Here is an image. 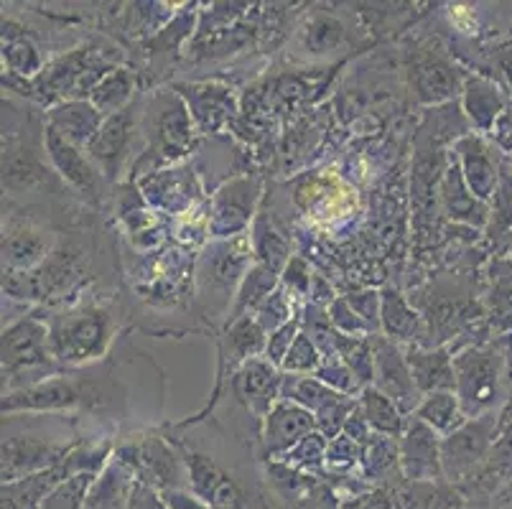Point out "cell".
Listing matches in <instances>:
<instances>
[{
  "label": "cell",
  "instance_id": "cell-1",
  "mask_svg": "<svg viewBox=\"0 0 512 509\" xmlns=\"http://www.w3.org/2000/svg\"><path fill=\"white\" fill-rule=\"evenodd\" d=\"M110 339V319L100 308L69 314L51 331V352L64 362H79L100 354Z\"/></svg>",
  "mask_w": 512,
  "mask_h": 509
},
{
  "label": "cell",
  "instance_id": "cell-2",
  "mask_svg": "<svg viewBox=\"0 0 512 509\" xmlns=\"http://www.w3.org/2000/svg\"><path fill=\"white\" fill-rule=\"evenodd\" d=\"M492 415L467 423L441 443V471L451 482H467L492 448Z\"/></svg>",
  "mask_w": 512,
  "mask_h": 509
},
{
  "label": "cell",
  "instance_id": "cell-3",
  "mask_svg": "<svg viewBox=\"0 0 512 509\" xmlns=\"http://www.w3.org/2000/svg\"><path fill=\"white\" fill-rule=\"evenodd\" d=\"M186 471H189V484L194 489V497L214 509H242L245 507V492L240 484L232 479L227 471L214 464L207 456L192 454L186 456Z\"/></svg>",
  "mask_w": 512,
  "mask_h": 509
},
{
  "label": "cell",
  "instance_id": "cell-4",
  "mask_svg": "<svg viewBox=\"0 0 512 509\" xmlns=\"http://www.w3.org/2000/svg\"><path fill=\"white\" fill-rule=\"evenodd\" d=\"M67 448L57 446L41 438H18L11 436L3 441V484L29 479L36 471H44L46 466L62 461Z\"/></svg>",
  "mask_w": 512,
  "mask_h": 509
},
{
  "label": "cell",
  "instance_id": "cell-5",
  "mask_svg": "<svg viewBox=\"0 0 512 509\" xmlns=\"http://www.w3.org/2000/svg\"><path fill=\"white\" fill-rule=\"evenodd\" d=\"M456 387L462 392V403L467 413L492 403L497 392V375H500V359L490 352H472L456 362Z\"/></svg>",
  "mask_w": 512,
  "mask_h": 509
},
{
  "label": "cell",
  "instance_id": "cell-6",
  "mask_svg": "<svg viewBox=\"0 0 512 509\" xmlns=\"http://www.w3.org/2000/svg\"><path fill=\"white\" fill-rule=\"evenodd\" d=\"M133 466L141 474L143 484L158 487L161 492H176L189 482V471H184L179 456L158 438H148L146 443L136 448Z\"/></svg>",
  "mask_w": 512,
  "mask_h": 509
},
{
  "label": "cell",
  "instance_id": "cell-7",
  "mask_svg": "<svg viewBox=\"0 0 512 509\" xmlns=\"http://www.w3.org/2000/svg\"><path fill=\"white\" fill-rule=\"evenodd\" d=\"M400 466L411 482H436L444 476L441 471V446L434 431L418 420L408 428L406 441L400 448Z\"/></svg>",
  "mask_w": 512,
  "mask_h": 509
},
{
  "label": "cell",
  "instance_id": "cell-8",
  "mask_svg": "<svg viewBox=\"0 0 512 509\" xmlns=\"http://www.w3.org/2000/svg\"><path fill=\"white\" fill-rule=\"evenodd\" d=\"M46 329L34 324V321H23L13 326L3 336V367L8 372L21 370V367H34L46 359Z\"/></svg>",
  "mask_w": 512,
  "mask_h": 509
},
{
  "label": "cell",
  "instance_id": "cell-9",
  "mask_svg": "<svg viewBox=\"0 0 512 509\" xmlns=\"http://www.w3.org/2000/svg\"><path fill=\"white\" fill-rule=\"evenodd\" d=\"M377 380H380V387L388 392L390 400H398L403 408L411 405V395H413V375L411 370L406 367L403 357L398 354V349L390 347V344L380 342L377 344Z\"/></svg>",
  "mask_w": 512,
  "mask_h": 509
},
{
  "label": "cell",
  "instance_id": "cell-10",
  "mask_svg": "<svg viewBox=\"0 0 512 509\" xmlns=\"http://www.w3.org/2000/svg\"><path fill=\"white\" fill-rule=\"evenodd\" d=\"M408 364H411V375L418 390L434 392V390H451V387H456L454 367H451L449 357H446L444 352H431V354L416 352L411 354Z\"/></svg>",
  "mask_w": 512,
  "mask_h": 509
},
{
  "label": "cell",
  "instance_id": "cell-11",
  "mask_svg": "<svg viewBox=\"0 0 512 509\" xmlns=\"http://www.w3.org/2000/svg\"><path fill=\"white\" fill-rule=\"evenodd\" d=\"M128 133H130V115L128 112H120L115 118L107 120L102 125L100 133L92 138L90 143V153L97 158V161L105 166V171H115L118 161L123 158L125 143H128Z\"/></svg>",
  "mask_w": 512,
  "mask_h": 509
},
{
  "label": "cell",
  "instance_id": "cell-12",
  "mask_svg": "<svg viewBox=\"0 0 512 509\" xmlns=\"http://www.w3.org/2000/svg\"><path fill=\"white\" fill-rule=\"evenodd\" d=\"M3 252H6L8 265L13 268H31L49 252V240H44V232L21 227V230L8 232Z\"/></svg>",
  "mask_w": 512,
  "mask_h": 509
},
{
  "label": "cell",
  "instance_id": "cell-13",
  "mask_svg": "<svg viewBox=\"0 0 512 509\" xmlns=\"http://www.w3.org/2000/svg\"><path fill=\"white\" fill-rule=\"evenodd\" d=\"M273 390H276V375L260 362H248L245 370L240 372V377H237L240 398L248 405H253V410H258V413L271 405Z\"/></svg>",
  "mask_w": 512,
  "mask_h": 509
},
{
  "label": "cell",
  "instance_id": "cell-14",
  "mask_svg": "<svg viewBox=\"0 0 512 509\" xmlns=\"http://www.w3.org/2000/svg\"><path fill=\"white\" fill-rule=\"evenodd\" d=\"M311 428V415L304 413L296 405H281L276 413L268 418V446L286 448L288 443L296 441L304 431Z\"/></svg>",
  "mask_w": 512,
  "mask_h": 509
},
{
  "label": "cell",
  "instance_id": "cell-15",
  "mask_svg": "<svg viewBox=\"0 0 512 509\" xmlns=\"http://www.w3.org/2000/svg\"><path fill=\"white\" fill-rule=\"evenodd\" d=\"M97 128V115L87 105H69L54 115V128L64 140H87Z\"/></svg>",
  "mask_w": 512,
  "mask_h": 509
},
{
  "label": "cell",
  "instance_id": "cell-16",
  "mask_svg": "<svg viewBox=\"0 0 512 509\" xmlns=\"http://www.w3.org/2000/svg\"><path fill=\"white\" fill-rule=\"evenodd\" d=\"M456 413H459V403L451 392H434L418 408V420L431 428H439V431H449L456 423Z\"/></svg>",
  "mask_w": 512,
  "mask_h": 509
},
{
  "label": "cell",
  "instance_id": "cell-17",
  "mask_svg": "<svg viewBox=\"0 0 512 509\" xmlns=\"http://www.w3.org/2000/svg\"><path fill=\"white\" fill-rule=\"evenodd\" d=\"M365 408H367V420H370L377 431H385V433L398 431L400 426L398 410H395L393 400H390L388 395H383V392H377V390H367Z\"/></svg>",
  "mask_w": 512,
  "mask_h": 509
},
{
  "label": "cell",
  "instance_id": "cell-18",
  "mask_svg": "<svg viewBox=\"0 0 512 509\" xmlns=\"http://www.w3.org/2000/svg\"><path fill=\"white\" fill-rule=\"evenodd\" d=\"M125 509H169V504H166V499H161L153 492V487H148V484H136L133 492H130L128 507Z\"/></svg>",
  "mask_w": 512,
  "mask_h": 509
},
{
  "label": "cell",
  "instance_id": "cell-19",
  "mask_svg": "<svg viewBox=\"0 0 512 509\" xmlns=\"http://www.w3.org/2000/svg\"><path fill=\"white\" fill-rule=\"evenodd\" d=\"M164 499L166 504H169V509H214L209 507V504H204L199 497L181 492V489H176V492H164Z\"/></svg>",
  "mask_w": 512,
  "mask_h": 509
},
{
  "label": "cell",
  "instance_id": "cell-20",
  "mask_svg": "<svg viewBox=\"0 0 512 509\" xmlns=\"http://www.w3.org/2000/svg\"><path fill=\"white\" fill-rule=\"evenodd\" d=\"M349 509H393V499L385 497L383 492H375L370 497H362L360 502H355Z\"/></svg>",
  "mask_w": 512,
  "mask_h": 509
}]
</instances>
